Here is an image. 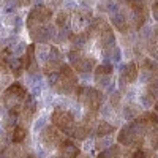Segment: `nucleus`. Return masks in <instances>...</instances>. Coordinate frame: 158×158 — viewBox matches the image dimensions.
Wrapping results in <instances>:
<instances>
[{
    "mask_svg": "<svg viewBox=\"0 0 158 158\" xmlns=\"http://www.w3.org/2000/svg\"><path fill=\"white\" fill-rule=\"evenodd\" d=\"M25 100H27V92L25 89L21 85V84H13L6 92H5V98H3V103L5 106L10 109V111H16L25 104Z\"/></svg>",
    "mask_w": 158,
    "mask_h": 158,
    "instance_id": "nucleus-1",
    "label": "nucleus"
},
{
    "mask_svg": "<svg viewBox=\"0 0 158 158\" xmlns=\"http://www.w3.org/2000/svg\"><path fill=\"white\" fill-rule=\"evenodd\" d=\"M136 77H138V67H136V63H135V62L127 63L125 67L122 68L120 81H122L123 84H131V82L136 81Z\"/></svg>",
    "mask_w": 158,
    "mask_h": 158,
    "instance_id": "nucleus-2",
    "label": "nucleus"
},
{
    "mask_svg": "<svg viewBox=\"0 0 158 158\" xmlns=\"http://www.w3.org/2000/svg\"><path fill=\"white\" fill-rule=\"evenodd\" d=\"M25 133H27V131H25L24 127H16L15 133H13V141H15V142H21L25 138Z\"/></svg>",
    "mask_w": 158,
    "mask_h": 158,
    "instance_id": "nucleus-3",
    "label": "nucleus"
},
{
    "mask_svg": "<svg viewBox=\"0 0 158 158\" xmlns=\"http://www.w3.org/2000/svg\"><path fill=\"white\" fill-rule=\"evenodd\" d=\"M51 2H52V3H54V5H60V3L63 2V0H51Z\"/></svg>",
    "mask_w": 158,
    "mask_h": 158,
    "instance_id": "nucleus-4",
    "label": "nucleus"
}]
</instances>
